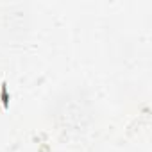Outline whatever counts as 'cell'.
<instances>
[{"label": "cell", "instance_id": "obj_1", "mask_svg": "<svg viewBox=\"0 0 152 152\" xmlns=\"http://www.w3.org/2000/svg\"><path fill=\"white\" fill-rule=\"evenodd\" d=\"M0 100H2L4 109L9 107V93H7V83L6 81L2 83V86H0Z\"/></svg>", "mask_w": 152, "mask_h": 152}]
</instances>
